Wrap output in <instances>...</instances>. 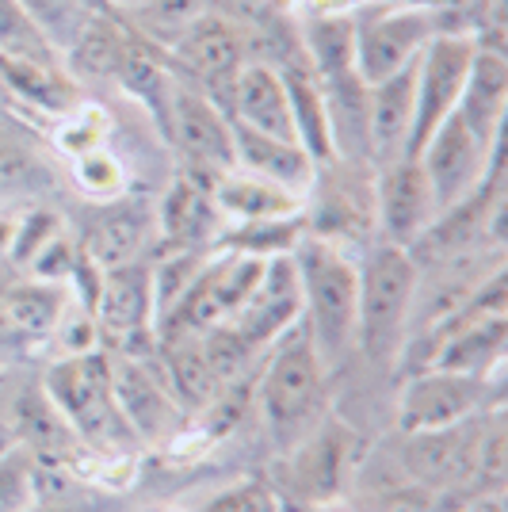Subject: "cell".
Instances as JSON below:
<instances>
[{"instance_id": "8fae6325", "label": "cell", "mask_w": 508, "mask_h": 512, "mask_svg": "<svg viewBox=\"0 0 508 512\" xmlns=\"http://www.w3.org/2000/svg\"><path fill=\"white\" fill-rule=\"evenodd\" d=\"M111 390H115V406L134 432V440L176 436V428L184 421V406L165 379L157 352H149V356L111 352Z\"/></svg>"}, {"instance_id": "f35d334b", "label": "cell", "mask_w": 508, "mask_h": 512, "mask_svg": "<svg viewBox=\"0 0 508 512\" xmlns=\"http://www.w3.org/2000/svg\"><path fill=\"white\" fill-rule=\"evenodd\" d=\"M107 4H111V12H130V8H138L146 0H107Z\"/></svg>"}, {"instance_id": "ffe728a7", "label": "cell", "mask_w": 508, "mask_h": 512, "mask_svg": "<svg viewBox=\"0 0 508 512\" xmlns=\"http://www.w3.org/2000/svg\"><path fill=\"white\" fill-rule=\"evenodd\" d=\"M233 169H245L253 172V176L272 180V184H283L291 192L310 195L321 165L306 153L302 142L276 138V134H260V130L233 123Z\"/></svg>"}, {"instance_id": "7402d4cb", "label": "cell", "mask_w": 508, "mask_h": 512, "mask_svg": "<svg viewBox=\"0 0 508 512\" xmlns=\"http://www.w3.org/2000/svg\"><path fill=\"white\" fill-rule=\"evenodd\" d=\"M0 96H12L23 107H35L54 119L85 104L81 85L65 73L62 62H31V58H8V54H0Z\"/></svg>"}, {"instance_id": "83f0119b", "label": "cell", "mask_w": 508, "mask_h": 512, "mask_svg": "<svg viewBox=\"0 0 508 512\" xmlns=\"http://www.w3.org/2000/svg\"><path fill=\"white\" fill-rule=\"evenodd\" d=\"M50 180H54L50 157H46L43 138L35 130L0 146V207L27 192L50 188Z\"/></svg>"}, {"instance_id": "5b68a950", "label": "cell", "mask_w": 508, "mask_h": 512, "mask_svg": "<svg viewBox=\"0 0 508 512\" xmlns=\"http://www.w3.org/2000/svg\"><path fill=\"white\" fill-rule=\"evenodd\" d=\"M501 379L466 375L447 367H421L409 375L398 398V432H436V428L463 425L470 417L497 406Z\"/></svg>"}, {"instance_id": "277c9868", "label": "cell", "mask_w": 508, "mask_h": 512, "mask_svg": "<svg viewBox=\"0 0 508 512\" xmlns=\"http://www.w3.org/2000/svg\"><path fill=\"white\" fill-rule=\"evenodd\" d=\"M46 402L58 409L65 428L85 440L88 448L123 451L134 444V432L127 428L123 413L115 406L111 390V352L92 348L81 356H62L46 367L43 375Z\"/></svg>"}, {"instance_id": "ab89813d", "label": "cell", "mask_w": 508, "mask_h": 512, "mask_svg": "<svg viewBox=\"0 0 508 512\" xmlns=\"http://www.w3.org/2000/svg\"><path fill=\"white\" fill-rule=\"evenodd\" d=\"M153 512H172V509H153Z\"/></svg>"}, {"instance_id": "f546056e", "label": "cell", "mask_w": 508, "mask_h": 512, "mask_svg": "<svg viewBox=\"0 0 508 512\" xmlns=\"http://www.w3.org/2000/svg\"><path fill=\"white\" fill-rule=\"evenodd\" d=\"M69 176H73L77 192L92 199V203H111L127 188V169H123V161L107 146H96V150L69 157Z\"/></svg>"}, {"instance_id": "f1b7e54d", "label": "cell", "mask_w": 508, "mask_h": 512, "mask_svg": "<svg viewBox=\"0 0 508 512\" xmlns=\"http://www.w3.org/2000/svg\"><path fill=\"white\" fill-rule=\"evenodd\" d=\"M207 12H211V0H146V4H138L130 12H115V16H127L130 35L169 50L191 23Z\"/></svg>"}, {"instance_id": "9c48e42d", "label": "cell", "mask_w": 508, "mask_h": 512, "mask_svg": "<svg viewBox=\"0 0 508 512\" xmlns=\"http://www.w3.org/2000/svg\"><path fill=\"white\" fill-rule=\"evenodd\" d=\"M497 157H501V142H497V146L482 142V138L451 111L444 123L428 134V142H424L421 153H417L413 161L421 165L424 180H428V188H432L436 214H444L447 207L463 203L466 195H474L482 188V180H486L489 169L497 165Z\"/></svg>"}, {"instance_id": "6da1fadb", "label": "cell", "mask_w": 508, "mask_h": 512, "mask_svg": "<svg viewBox=\"0 0 508 512\" xmlns=\"http://www.w3.org/2000/svg\"><path fill=\"white\" fill-rule=\"evenodd\" d=\"M295 272L302 291V321L325 367L333 371L356 348V306H360V268L340 241L302 234L295 241Z\"/></svg>"}, {"instance_id": "4fadbf2b", "label": "cell", "mask_w": 508, "mask_h": 512, "mask_svg": "<svg viewBox=\"0 0 508 512\" xmlns=\"http://www.w3.org/2000/svg\"><path fill=\"white\" fill-rule=\"evenodd\" d=\"M295 321H302V291H298L295 256L279 253V256H268L256 291L245 299V306H241L230 321H222V325H230L233 333L249 344L253 352H264V348L272 341H279Z\"/></svg>"}, {"instance_id": "d4e9b609", "label": "cell", "mask_w": 508, "mask_h": 512, "mask_svg": "<svg viewBox=\"0 0 508 512\" xmlns=\"http://www.w3.org/2000/svg\"><path fill=\"white\" fill-rule=\"evenodd\" d=\"M302 58L318 81L356 73V20L352 12H318L298 27Z\"/></svg>"}, {"instance_id": "52a82bcc", "label": "cell", "mask_w": 508, "mask_h": 512, "mask_svg": "<svg viewBox=\"0 0 508 512\" xmlns=\"http://www.w3.org/2000/svg\"><path fill=\"white\" fill-rule=\"evenodd\" d=\"M474 50H478V39L463 35V31H436L424 43L421 58H417L413 127H409V142H405V157L409 161L421 153L428 134L459 107L466 73H470V62H474Z\"/></svg>"}, {"instance_id": "ba28073f", "label": "cell", "mask_w": 508, "mask_h": 512, "mask_svg": "<svg viewBox=\"0 0 508 512\" xmlns=\"http://www.w3.org/2000/svg\"><path fill=\"white\" fill-rule=\"evenodd\" d=\"M356 77L363 85L386 81L421 58L424 43L440 31L436 12L424 4H394L356 12Z\"/></svg>"}, {"instance_id": "e575fe53", "label": "cell", "mask_w": 508, "mask_h": 512, "mask_svg": "<svg viewBox=\"0 0 508 512\" xmlns=\"http://www.w3.org/2000/svg\"><path fill=\"white\" fill-rule=\"evenodd\" d=\"M203 512H279L276 493L264 482H237L230 490H222L214 501H207Z\"/></svg>"}, {"instance_id": "74e56055", "label": "cell", "mask_w": 508, "mask_h": 512, "mask_svg": "<svg viewBox=\"0 0 508 512\" xmlns=\"http://www.w3.org/2000/svg\"><path fill=\"white\" fill-rule=\"evenodd\" d=\"M27 512H88L81 505H31Z\"/></svg>"}, {"instance_id": "d590c367", "label": "cell", "mask_w": 508, "mask_h": 512, "mask_svg": "<svg viewBox=\"0 0 508 512\" xmlns=\"http://www.w3.org/2000/svg\"><path fill=\"white\" fill-rule=\"evenodd\" d=\"M211 12L226 16V20L237 23L241 31H249V27L268 20V16H276L279 0H211Z\"/></svg>"}, {"instance_id": "d6a6232c", "label": "cell", "mask_w": 508, "mask_h": 512, "mask_svg": "<svg viewBox=\"0 0 508 512\" xmlns=\"http://www.w3.org/2000/svg\"><path fill=\"white\" fill-rule=\"evenodd\" d=\"M107 134H111V115L100 104H77L73 111H65L58 119V130L50 138V146L62 153L65 161L88 153L96 146H107Z\"/></svg>"}, {"instance_id": "44dd1931", "label": "cell", "mask_w": 508, "mask_h": 512, "mask_svg": "<svg viewBox=\"0 0 508 512\" xmlns=\"http://www.w3.org/2000/svg\"><path fill=\"white\" fill-rule=\"evenodd\" d=\"M505 111H508L505 54H501V50H493V46L478 43L455 115H459L466 127L482 138V142L497 146V142H501V130H505Z\"/></svg>"}, {"instance_id": "8d00e7d4", "label": "cell", "mask_w": 508, "mask_h": 512, "mask_svg": "<svg viewBox=\"0 0 508 512\" xmlns=\"http://www.w3.org/2000/svg\"><path fill=\"white\" fill-rule=\"evenodd\" d=\"M16 226H20V214L4 211L0 207V256L12 253V241H16Z\"/></svg>"}, {"instance_id": "7c38bea8", "label": "cell", "mask_w": 508, "mask_h": 512, "mask_svg": "<svg viewBox=\"0 0 508 512\" xmlns=\"http://www.w3.org/2000/svg\"><path fill=\"white\" fill-rule=\"evenodd\" d=\"M165 138L180 150L184 165L191 169L211 172V176L233 169V119L211 96H203L199 88L180 77L172 88Z\"/></svg>"}, {"instance_id": "60d3db41", "label": "cell", "mask_w": 508, "mask_h": 512, "mask_svg": "<svg viewBox=\"0 0 508 512\" xmlns=\"http://www.w3.org/2000/svg\"><path fill=\"white\" fill-rule=\"evenodd\" d=\"M0 107H4V96H0Z\"/></svg>"}, {"instance_id": "30bf717a", "label": "cell", "mask_w": 508, "mask_h": 512, "mask_svg": "<svg viewBox=\"0 0 508 512\" xmlns=\"http://www.w3.org/2000/svg\"><path fill=\"white\" fill-rule=\"evenodd\" d=\"M92 318L100 325V341L107 337L119 356H149L138 348V341H157V302H153L149 260L104 268Z\"/></svg>"}, {"instance_id": "cb8c5ba5", "label": "cell", "mask_w": 508, "mask_h": 512, "mask_svg": "<svg viewBox=\"0 0 508 512\" xmlns=\"http://www.w3.org/2000/svg\"><path fill=\"white\" fill-rule=\"evenodd\" d=\"M104 214L92 222V230L85 234L81 249L88 253V260H96L100 268H119L130 260H142V245L149 241V214H142V207L130 203H100Z\"/></svg>"}, {"instance_id": "4316f807", "label": "cell", "mask_w": 508, "mask_h": 512, "mask_svg": "<svg viewBox=\"0 0 508 512\" xmlns=\"http://www.w3.org/2000/svg\"><path fill=\"white\" fill-rule=\"evenodd\" d=\"M348 470V440L344 428H318L310 440H302L295 455V482L302 497L329 501L344 482Z\"/></svg>"}, {"instance_id": "9a60e30c", "label": "cell", "mask_w": 508, "mask_h": 512, "mask_svg": "<svg viewBox=\"0 0 508 512\" xmlns=\"http://www.w3.org/2000/svg\"><path fill=\"white\" fill-rule=\"evenodd\" d=\"M214 176L184 165L172 176L169 192L161 199V207L153 214L157 230L172 249H214L222 241V214L214 207Z\"/></svg>"}, {"instance_id": "1f68e13d", "label": "cell", "mask_w": 508, "mask_h": 512, "mask_svg": "<svg viewBox=\"0 0 508 512\" xmlns=\"http://www.w3.org/2000/svg\"><path fill=\"white\" fill-rule=\"evenodd\" d=\"M20 8L39 23V31L62 54L65 46L77 39V31L92 20L96 0H20Z\"/></svg>"}, {"instance_id": "d6986e66", "label": "cell", "mask_w": 508, "mask_h": 512, "mask_svg": "<svg viewBox=\"0 0 508 512\" xmlns=\"http://www.w3.org/2000/svg\"><path fill=\"white\" fill-rule=\"evenodd\" d=\"M111 81L123 88L130 100H138V104L146 107V115L157 123L161 134L169 130V104L172 88H176V73H172L169 54L161 46L146 43V39H138V35L127 31L123 50L115 58V69H111Z\"/></svg>"}, {"instance_id": "836d02e7", "label": "cell", "mask_w": 508, "mask_h": 512, "mask_svg": "<svg viewBox=\"0 0 508 512\" xmlns=\"http://www.w3.org/2000/svg\"><path fill=\"white\" fill-rule=\"evenodd\" d=\"M31 505H39L31 451L27 448L0 451V512H27Z\"/></svg>"}, {"instance_id": "4dcf8cb0", "label": "cell", "mask_w": 508, "mask_h": 512, "mask_svg": "<svg viewBox=\"0 0 508 512\" xmlns=\"http://www.w3.org/2000/svg\"><path fill=\"white\" fill-rule=\"evenodd\" d=\"M0 54L31 62H62V54L39 31V23L23 12L20 0H0Z\"/></svg>"}, {"instance_id": "8992f818", "label": "cell", "mask_w": 508, "mask_h": 512, "mask_svg": "<svg viewBox=\"0 0 508 512\" xmlns=\"http://www.w3.org/2000/svg\"><path fill=\"white\" fill-rule=\"evenodd\" d=\"M165 54H169L172 73L180 81L195 85L230 115L233 81H237L241 65L249 62V43H245V31L237 23H230L218 12H207L191 23Z\"/></svg>"}, {"instance_id": "e0dca14e", "label": "cell", "mask_w": 508, "mask_h": 512, "mask_svg": "<svg viewBox=\"0 0 508 512\" xmlns=\"http://www.w3.org/2000/svg\"><path fill=\"white\" fill-rule=\"evenodd\" d=\"M413 96H417V62L386 81L367 85V142H371L375 169L405 157V142L413 127Z\"/></svg>"}, {"instance_id": "7a4b0ae2", "label": "cell", "mask_w": 508, "mask_h": 512, "mask_svg": "<svg viewBox=\"0 0 508 512\" xmlns=\"http://www.w3.org/2000/svg\"><path fill=\"white\" fill-rule=\"evenodd\" d=\"M329 367L310 341L306 321H295L279 341L264 348V371L256 375V406L279 444H295L321 417Z\"/></svg>"}, {"instance_id": "2e32d148", "label": "cell", "mask_w": 508, "mask_h": 512, "mask_svg": "<svg viewBox=\"0 0 508 512\" xmlns=\"http://www.w3.org/2000/svg\"><path fill=\"white\" fill-rule=\"evenodd\" d=\"M214 207L226 226H249V222H279V218H302L306 192H291L264 176L245 169H226L214 176Z\"/></svg>"}, {"instance_id": "603a6c76", "label": "cell", "mask_w": 508, "mask_h": 512, "mask_svg": "<svg viewBox=\"0 0 508 512\" xmlns=\"http://www.w3.org/2000/svg\"><path fill=\"white\" fill-rule=\"evenodd\" d=\"M73 306V295L65 283H46V279H23L0 291V314L20 333L27 344L50 341L65 310Z\"/></svg>"}, {"instance_id": "484cf974", "label": "cell", "mask_w": 508, "mask_h": 512, "mask_svg": "<svg viewBox=\"0 0 508 512\" xmlns=\"http://www.w3.org/2000/svg\"><path fill=\"white\" fill-rule=\"evenodd\" d=\"M123 39H127V27L123 20L111 12H92V20L77 31V39L62 50V65L65 73L81 85V81H111V69H115V58L123 50Z\"/></svg>"}, {"instance_id": "5bb4252c", "label": "cell", "mask_w": 508, "mask_h": 512, "mask_svg": "<svg viewBox=\"0 0 508 512\" xmlns=\"http://www.w3.org/2000/svg\"><path fill=\"white\" fill-rule=\"evenodd\" d=\"M432 222H436V203L417 161L402 157L375 169V226L382 241L409 249Z\"/></svg>"}, {"instance_id": "3957f363", "label": "cell", "mask_w": 508, "mask_h": 512, "mask_svg": "<svg viewBox=\"0 0 508 512\" xmlns=\"http://www.w3.org/2000/svg\"><path fill=\"white\" fill-rule=\"evenodd\" d=\"M360 268V306H356V348L375 363L402 360L413 318V295L421 268L409 249L379 241L363 249Z\"/></svg>"}, {"instance_id": "ac0fdd59", "label": "cell", "mask_w": 508, "mask_h": 512, "mask_svg": "<svg viewBox=\"0 0 508 512\" xmlns=\"http://www.w3.org/2000/svg\"><path fill=\"white\" fill-rule=\"evenodd\" d=\"M230 119L237 127H249V130H260V134H276V138L298 142L295 115H291V100H287L283 73L268 62L241 65V73H237V81H233Z\"/></svg>"}]
</instances>
